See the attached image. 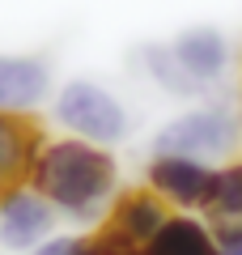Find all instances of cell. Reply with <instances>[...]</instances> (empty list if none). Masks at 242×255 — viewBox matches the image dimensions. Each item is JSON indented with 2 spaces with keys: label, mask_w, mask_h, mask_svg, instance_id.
Returning a JSON list of instances; mask_svg holds the SVG:
<instances>
[{
  "label": "cell",
  "mask_w": 242,
  "mask_h": 255,
  "mask_svg": "<svg viewBox=\"0 0 242 255\" xmlns=\"http://www.w3.org/2000/svg\"><path fill=\"white\" fill-rule=\"evenodd\" d=\"M30 187L43 191L64 221L102 226L111 204L119 200V162L111 157V149L90 140L47 136L30 170Z\"/></svg>",
  "instance_id": "6da1fadb"
},
{
  "label": "cell",
  "mask_w": 242,
  "mask_h": 255,
  "mask_svg": "<svg viewBox=\"0 0 242 255\" xmlns=\"http://www.w3.org/2000/svg\"><path fill=\"white\" fill-rule=\"evenodd\" d=\"M238 149H242V111L225 107V102H200L196 111H183L170 124H161L153 136V153L196 157L208 166L234 162Z\"/></svg>",
  "instance_id": "7a4b0ae2"
},
{
  "label": "cell",
  "mask_w": 242,
  "mask_h": 255,
  "mask_svg": "<svg viewBox=\"0 0 242 255\" xmlns=\"http://www.w3.org/2000/svg\"><path fill=\"white\" fill-rule=\"evenodd\" d=\"M51 119L64 128V136L90 140V145H119L132 132L127 107L94 77H68L51 98Z\"/></svg>",
  "instance_id": "3957f363"
},
{
  "label": "cell",
  "mask_w": 242,
  "mask_h": 255,
  "mask_svg": "<svg viewBox=\"0 0 242 255\" xmlns=\"http://www.w3.org/2000/svg\"><path fill=\"white\" fill-rule=\"evenodd\" d=\"M55 217H60L55 204L38 187H30V183L9 187L0 196V247L13 255H21V251L30 255L38 243H47L55 234Z\"/></svg>",
  "instance_id": "277c9868"
},
{
  "label": "cell",
  "mask_w": 242,
  "mask_h": 255,
  "mask_svg": "<svg viewBox=\"0 0 242 255\" xmlns=\"http://www.w3.org/2000/svg\"><path fill=\"white\" fill-rule=\"evenodd\" d=\"M144 183L157 191L174 213H204L217 183V166L196 162V157H161L153 153L144 166Z\"/></svg>",
  "instance_id": "5b68a950"
},
{
  "label": "cell",
  "mask_w": 242,
  "mask_h": 255,
  "mask_svg": "<svg viewBox=\"0 0 242 255\" xmlns=\"http://www.w3.org/2000/svg\"><path fill=\"white\" fill-rule=\"evenodd\" d=\"M170 217H174V209L161 200L149 183H144V187L119 191V200L111 204L102 230H107V234H115V238H123L127 247H136V251H140L149 238H157V230L166 226Z\"/></svg>",
  "instance_id": "8992f818"
},
{
  "label": "cell",
  "mask_w": 242,
  "mask_h": 255,
  "mask_svg": "<svg viewBox=\"0 0 242 255\" xmlns=\"http://www.w3.org/2000/svg\"><path fill=\"white\" fill-rule=\"evenodd\" d=\"M47 145V132L34 115L0 111V196L9 187L30 183V170L38 162V149Z\"/></svg>",
  "instance_id": "52a82bcc"
},
{
  "label": "cell",
  "mask_w": 242,
  "mask_h": 255,
  "mask_svg": "<svg viewBox=\"0 0 242 255\" xmlns=\"http://www.w3.org/2000/svg\"><path fill=\"white\" fill-rule=\"evenodd\" d=\"M170 47H174V55H179V64L196 77L200 85H204V90H217V85H221L225 68H230V60H234L225 34H221V30H213V26L183 30L179 38H170Z\"/></svg>",
  "instance_id": "ba28073f"
},
{
  "label": "cell",
  "mask_w": 242,
  "mask_h": 255,
  "mask_svg": "<svg viewBox=\"0 0 242 255\" xmlns=\"http://www.w3.org/2000/svg\"><path fill=\"white\" fill-rule=\"evenodd\" d=\"M51 90V68L38 55H0V111L30 115Z\"/></svg>",
  "instance_id": "9c48e42d"
},
{
  "label": "cell",
  "mask_w": 242,
  "mask_h": 255,
  "mask_svg": "<svg viewBox=\"0 0 242 255\" xmlns=\"http://www.w3.org/2000/svg\"><path fill=\"white\" fill-rule=\"evenodd\" d=\"M140 255H221L217 226L200 213H174L157 230V238L140 247Z\"/></svg>",
  "instance_id": "30bf717a"
},
{
  "label": "cell",
  "mask_w": 242,
  "mask_h": 255,
  "mask_svg": "<svg viewBox=\"0 0 242 255\" xmlns=\"http://www.w3.org/2000/svg\"><path fill=\"white\" fill-rule=\"evenodd\" d=\"M136 60L144 64L149 81L157 85V90L174 94V98H204V94H213V90H204V85L179 64V55H174L170 43H144L140 51H136Z\"/></svg>",
  "instance_id": "8fae6325"
},
{
  "label": "cell",
  "mask_w": 242,
  "mask_h": 255,
  "mask_svg": "<svg viewBox=\"0 0 242 255\" xmlns=\"http://www.w3.org/2000/svg\"><path fill=\"white\" fill-rule=\"evenodd\" d=\"M200 217H208L213 226H238L242 221V157L217 166L213 196H208V209Z\"/></svg>",
  "instance_id": "7c38bea8"
},
{
  "label": "cell",
  "mask_w": 242,
  "mask_h": 255,
  "mask_svg": "<svg viewBox=\"0 0 242 255\" xmlns=\"http://www.w3.org/2000/svg\"><path fill=\"white\" fill-rule=\"evenodd\" d=\"M85 234H51L47 243H38L30 255H85Z\"/></svg>",
  "instance_id": "4fadbf2b"
},
{
  "label": "cell",
  "mask_w": 242,
  "mask_h": 255,
  "mask_svg": "<svg viewBox=\"0 0 242 255\" xmlns=\"http://www.w3.org/2000/svg\"><path fill=\"white\" fill-rule=\"evenodd\" d=\"M85 255H140L136 247H127L123 238H115V234H107V230H98V234L85 243Z\"/></svg>",
  "instance_id": "5bb4252c"
},
{
  "label": "cell",
  "mask_w": 242,
  "mask_h": 255,
  "mask_svg": "<svg viewBox=\"0 0 242 255\" xmlns=\"http://www.w3.org/2000/svg\"><path fill=\"white\" fill-rule=\"evenodd\" d=\"M217 243H221V255H242V221L238 226H217Z\"/></svg>",
  "instance_id": "9a60e30c"
}]
</instances>
